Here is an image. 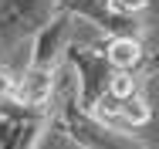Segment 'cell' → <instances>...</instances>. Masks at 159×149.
I'll use <instances>...</instances> for the list:
<instances>
[{"instance_id":"cell-4","label":"cell","mask_w":159,"mask_h":149,"mask_svg":"<svg viewBox=\"0 0 159 149\" xmlns=\"http://www.w3.org/2000/svg\"><path fill=\"white\" fill-rule=\"evenodd\" d=\"M51 129V112L24 109L17 102L0 105V149H37Z\"/></svg>"},{"instance_id":"cell-2","label":"cell","mask_w":159,"mask_h":149,"mask_svg":"<svg viewBox=\"0 0 159 149\" xmlns=\"http://www.w3.org/2000/svg\"><path fill=\"white\" fill-rule=\"evenodd\" d=\"M102 41H105V37L71 44V48H68V58H64V68L75 71V102H78L81 112H92L98 102L108 95L112 78L119 75V71L108 64V58H105Z\"/></svg>"},{"instance_id":"cell-7","label":"cell","mask_w":159,"mask_h":149,"mask_svg":"<svg viewBox=\"0 0 159 149\" xmlns=\"http://www.w3.org/2000/svg\"><path fill=\"white\" fill-rule=\"evenodd\" d=\"M152 0H108V10L122 21H139V14L149 7Z\"/></svg>"},{"instance_id":"cell-5","label":"cell","mask_w":159,"mask_h":149,"mask_svg":"<svg viewBox=\"0 0 159 149\" xmlns=\"http://www.w3.org/2000/svg\"><path fill=\"white\" fill-rule=\"evenodd\" d=\"M102 51L108 64L119 71V75H152L159 68V54H149L142 37H105L102 41Z\"/></svg>"},{"instance_id":"cell-3","label":"cell","mask_w":159,"mask_h":149,"mask_svg":"<svg viewBox=\"0 0 159 149\" xmlns=\"http://www.w3.org/2000/svg\"><path fill=\"white\" fill-rule=\"evenodd\" d=\"M61 14L58 0H0V54H14Z\"/></svg>"},{"instance_id":"cell-8","label":"cell","mask_w":159,"mask_h":149,"mask_svg":"<svg viewBox=\"0 0 159 149\" xmlns=\"http://www.w3.org/2000/svg\"><path fill=\"white\" fill-rule=\"evenodd\" d=\"M14 88H17V75H14V71L0 61V105L14 98Z\"/></svg>"},{"instance_id":"cell-6","label":"cell","mask_w":159,"mask_h":149,"mask_svg":"<svg viewBox=\"0 0 159 149\" xmlns=\"http://www.w3.org/2000/svg\"><path fill=\"white\" fill-rule=\"evenodd\" d=\"M152 122V105H149V98L146 95H135V98H129L122 102V129H142V125H149Z\"/></svg>"},{"instance_id":"cell-1","label":"cell","mask_w":159,"mask_h":149,"mask_svg":"<svg viewBox=\"0 0 159 149\" xmlns=\"http://www.w3.org/2000/svg\"><path fill=\"white\" fill-rule=\"evenodd\" d=\"M51 125L61 132L64 139H71L78 149H152L149 142H142L139 136H132L125 129L102 125L88 112H81L78 102H75V78L58 85L54 109H51Z\"/></svg>"}]
</instances>
